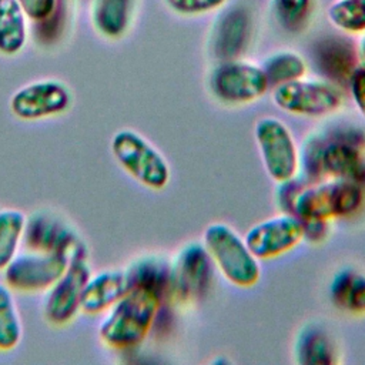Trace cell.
Returning a JSON list of instances; mask_svg holds the SVG:
<instances>
[{
  "label": "cell",
  "instance_id": "obj_1",
  "mask_svg": "<svg viewBox=\"0 0 365 365\" xmlns=\"http://www.w3.org/2000/svg\"><path fill=\"white\" fill-rule=\"evenodd\" d=\"M304 170L309 181L351 180L365 187V128L335 125L311 135L304 147Z\"/></svg>",
  "mask_w": 365,
  "mask_h": 365
},
{
  "label": "cell",
  "instance_id": "obj_2",
  "mask_svg": "<svg viewBox=\"0 0 365 365\" xmlns=\"http://www.w3.org/2000/svg\"><path fill=\"white\" fill-rule=\"evenodd\" d=\"M364 188L351 180H325L302 182L295 177L279 182L278 204L284 212L301 222L329 221L355 214L364 202Z\"/></svg>",
  "mask_w": 365,
  "mask_h": 365
},
{
  "label": "cell",
  "instance_id": "obj_3",
  "mask_svg": "<svg viewBox=\"0 0 365 365\" xmlns=\"http://www.w3.org/2000/svg\"><path fill=\"white\" fill-rule=\"evenodd\" d=\"M163 298L145 288H130L106 312L98 324L100 341L118 351L138 346L153 329Z\"/></svg>",
  "mask_w": 365,
  "mask_h": 365
},
{
  "label": "cell",
  "instance_id": "obj_4",
  "mask_svg": "<svg viewBox=\"0 0 365 365\" xmlns=\"http://www.w3.org/2000/svg\"><path fill=\"white\" fill-rule=\"evenodd\" d=\"M202 245L212 264L230 284L238 288H252L258 284L261 278L259 259L232 227L224 222L207 225Z\"/></svg>",
  "mask_w": 365,
  "mask_h": 365
},
{
  "label": "cell",
  "instance_id": "obj_5",
  "mask_svg": "<svg viewBox=\"0 0 365 365\" xmlns=\"http://www.w3.org/2000/svg\"><path fill=\"white\" fill-rule=\"evenodd\" d=\"M110 150L120 167L141 185L155 191L168 185L171 171L165 157L135 130L121 128L114 133Z\"/></svg>",
  "mask_w": 365,
  "mask_h": 365
},
{
  "label": "cell",
  "instance_id": "obj_6",
  "mask_svg": "<svg viewBox=\"0 0 365 365\" xmlns=\"http://www.w3.org/2000/svg\"><path fill=\"white\" fill-rule=\"evenodd\" d=\"M254 137L264 168L271 180L284 182L297 175L299 153L292 133L277 117H262L255 123Z\"/></svg>",
  "mask_w": 365,
  "mask_h": 365
},
{
  "label": "cell",
  "instance_id": "obj_7",
  "mask_svg": "<svg viewBox=\"0 0 365 365\" xmlns=\"http://www.w3.org/2000/svg\"><path fill=\"white\" fill-rule=\"evenodd\" d=\"M91 272L88 255H77L68 259L63 274L44 291L43 314L50 325L66 327L78 315L83 291Z\"/></svg>",
  "mask_w": 365,
  "mask_h": 365
},
{
  "label": "cell",
  "instance_id": "obj_8",
  "mask_svg": "<svg viewBox=\"0 0 365 365\" xmlns=\"http://www.w3.org/2000/svg\"><path fill=\"white\" fill-rule=\"evenodd\" d=\"M23 245L33 251L58 252L68 259L88 255V250L77 230L50 210H37L26 217Z\"/></svg>",
  "mask_w": 365,
  "mask_h": 365
},
{
  "label": "cell",
  "instance_id": "obj_9",
  "mask_svg": "<svg viewBox=\"0 0 365 365\" xmlns=\"http://www.w3.org/2000/svg\"><path fill=\"white\" fill-rule=\"evenodd\" d=\"M274 104L287 113L305 117H322L342 106V93L336 84L327 80L298 78L272 91Z\"/></svg>",
  "mask_w": 365,
  "mask_h": 365
},
{
  "label": "cell",
  "instance_id": "obj_10",
  "mask_svg": "<svg viewBox=\"0 0 365 365\" xmlns=\"http://www.w3.org/2000/svg\"><path fill=\"white\" fill-rule=\"evenodd\" d=\"M67 264L68 258L63 254L26 248L3 269L4 284H7L14 292H44L57 281Z\"/></svg>",
  "mask_w": 365,
  "mask_h": 365
},
{
  "label": "cell",
  "instance_id": "obj_11",
  "mask_svg": "<svg viewBox=\"0 0 365 365\" xmlns=\"http://www.w3.org/2000/svg\"><path fill=\"white\" fill-rule=\"evenodd\" d=\"M211 93L225 104H248L269 88L261 67L238 58L222 60L210 76Z\"/></svg>",
  "mask_w": 365,
  "mask_h": 365
},
{
  "label": "cell",
  "instance_id": "obj_12",
  "mask_svg": "<svg viewBox=\"0 0 365 365\" xmlns=\"http://www.w3.org/2000/svg\"><path fill=\"white\" fill-rule=\"evenodd\" d=\"M212 278V261L202 244L182 247L170 264V294L180 302L205 295Z\"/></svg>",
  "mask_w": 365,
  "mask_h": 365
},
{
  "label": "cell",
  "instance_id": "obj_13",
  "mask_svg": "<svg viewBox=\"0 0 365 365\" xmlns=\"http://www.w3.org/2000/svg\"><path fill=\"white\" fill-rule=\"evenodd\" d=\"M70 88L60 80L46 78L20 87L10 98V111L24 121L60 115L71 106Z\"/></svg>",
  "mask_w": 365,
  "mask_h": 365
},
{
  "label": "cell",
  "instance_id": "obj_14",
  "mask_svg": "<svg viewBox=\"0 0 365 365\" xmlns=\"http://www.w3.org/2000/svg\"><path fill=\"white\" fill-rule=\"evenodd\" d=\"M244 240L258 259H272L294 250L304 240V227L295 215L282 212L254 224Z\"/></svg>",
  "mask_w": 365,
  "mask_h": 365
},
{
  "label": "cell",
  "instance_id": "obj_15",
  "mask_svg": "<svg viewBox=\"0 0 365 365\" xmlns=\"http://www.w3.org/2000/svg\"><path fill=\"white\" fill-rule=\"evenodd\" d=\"M312 54L317 70L334 84H348L351 74L358 67V48L342 36L322 37L315 43Z\"/></svg>",
  "mask_w": 365,
  "mask_h": 365
},
{
  "label": "cell",
  "instance_id": "obj_16",
  "mask_svg": "<svg viewBox=\"0 0 365 365\" xmlns=\"http://www.w3.org/2000/svg\"><path fill=\"white\" fill-rule=\"evenodd\" d=\"M128 289L130 285L124 268H107L91 272L83 291L81 312L100 315L118 301Z\"/></svg>",
  "mask_w": 365,
  "mask_h": 365
},
{
  "label": "cell",
  "instance_id": "obj_17",
  "mask_svg": "<svg viewBox=\"0 0 365 365\" xmlns=\"http://www.w3.org/2000/svg\"><path fill=\"white\" fill-rule=\"evenodd\" d=\"M250 36V17L244 9H231L218 20L212 31V53L217 58L234 60L245 50Z\"/></svg>",
  "mask_w": 365,
  "mask_h": 365
},
{
  "label": "cell",
  "instance_id": "obj_18",
  "mask_svg": "<svg viewBox=\"0 0 365 365\" xmlns=\"http://www.w3.org/2000/svg\"><path fill=\"white\" fill-rule=\"evenodd\" d=\"M130 288L138 287L158 294H170V262L158 255H143L124 267Z\"/></svg>",
  "mask_w": 365,
  "mask_h": 365
},
{
  "label": "cell",
  "instance_id": "obj_19",
  "mask_svg": "<svg viewBox=\"0 0 365 365\" xmlns=\"http://www.w3.org/2000/svg\"><path fill=\"white\" fill-rule=\"evenodd\" d=\"M334 307L345 314L365 315V274L344 268L338 271L329 285Z\"/></svg>",
  "mask_w": 365,
  "mask_h": 365
},
{
  "label": "cell",
  "instance_id": "obj_20",
  "mask_svg": "<svg viewBox=\"0 0 365 365\" xmlns=\"http://www.w3.org/2000/svg\"><path fill=\"white\" fill-rule=\"evenodd\" d=\"M133 0H93L91 21L96 31L110 40L123 37L130 26Z\"/></svg>",
  "mask_w": 365,
  "mask_h": 365
},
{
  "label": "cell",
  "instance_id": "obj_21",
  "mask_svg": "<svg viewBox=\"0 0 365 365\" xmlns=\"http://www.w3.org/2000/svg\"><path fill=\"white\" fill-rule=\"evenodd\" d=\"M335 345L327 331L317 325L304 328L295 342V359L301 365H331L336 361Z\"/></svg>",
  "mask_w": 365,
  "mask_h": 365
},
{
  "label": "cell",
  "instance_id": "obj_22",
  "mask_svg": "<svg viewBox=\"0 0 365 365\" xmlns=\"http://www.w3.org/2000/svg\"><path fill=\"white\" fill-rule=\"evenodd\" d=\"M26 13L17 0H0V53L14 56L27 40Z\"/></svg>",
  "mask_w": 365,
  "mask_h": 365
},
{
  "label": "cell",
  "instance_id": "obj_23",
  "mask_svg": "<svg viewBox=\"0 0 365 365\" xmlns=\"http://www.w3.org/2000/svg\"><path fill=\"white\" fill-rule=\"evenodd\" d=\"M26 217L19 208L6 207L0 210V272L20 252Z\"/></svg>",
  "mask_w": 365,
  "mask_h": 365
},
{
  "label": "cell",
  "instance_id": "obj_24",
  "mask_svg": "<svg viewBox=\"0 0 365 365\" xmlns=\"http://www.w3.org/2000/svg\"><path fill=\"white\" fill-rule=\"evenodd\" d=\"M23 338V322L14 298V291L7 284H0V352L13 351Z\"/></svg>",
  "mask_w": 365,
  "mask_h": 365
},
{
  "label": "cell",
  "instance_id": "obj_25",
  "mask_svg": "<svg viewBox=\"0 0 365 365\" xmlns=\"http://www.w3.org/2000/svg\"><path fill=\"white\" fill-rule=\"evenodd\" d=\"M262 71L267 77L269 87H277L298 78H302L307 73V64L304 58L294 51H277L267 57L262 64Z\"/></svg>",
  "mask_w": 365,
  "mask_h": 365
},
{
  "label": "cell",
  "instance_id": "obj_26",
  "mask_svg": "<svg viewBox=\"0 0 365 365\" xmlns=\"http://www.w3.org/2000/svg\"><path fill=\"white\" fill-rule=\"evenodd\" d=\"M327 14L329 21L345 33L365 31V0H336Z\"/></svg>",
  "mask_w": 365,
  "mask_h": 365
},
{
  "label": "cell",
  "instance_id": "obj_27",
  "mask_svg": "<svg viewBox=\"0 0 365 365\" xmlns=\"http://www.w3.org/2000/svg\"><path fill=\"white\" fill-rule=\"evenodd\" d=\"M314 0H272V13L278 24L289 31H301L311 17Z\"/></svg>",
  "mask_w": 365,
  "mask_h": 365
},
{
  "label": "cell",
  "instance_id": "obj_28",
  "mask_svg": "<svg viewBox=\"0 0 365 365\" xmlns=\"http://www.w3.org/2000/svg\"><path fill=\"white\" fill-rule=\"evenodd\" d=\"M67 3L57 0L54 10L43 20L36 23V36L40 44L51 46L63 36L67 21Z\"/></svg>",
  "mask_w": 365,
  "mask_h": 365
},
{
  "label": "cell",
  "instance_id": "obj_29",
  "mask_svg": "<svg viewBox=\"0 0 365 365\" xmlns=\"http://www.w3.org/2000/svg\"><path fill=\"white\" fill-rule=\"evenodd\" d=\"M227 0H165L170 9L180 14H202L221 7Z\"/></svg>",
  "mask_w": 365,
  "mask_h": 365
},
{
  "label": "cell",
  "instance_id": "obj_30",
  "mask_svg": "<svg viewBox=\"0 0 365 365\" xmlns=\"http://www.w3.org/2000/svg\"><path fill=\"white\" fill-rule=\"evenodd\" d=\"M348 87L355 107L365 118V64L358 66L348 80Z\"/></svg>",
  "mask_w": 365,
  "mask_h": 365
},
{
  "label": "cell",
  "instance_id": "obj_31",
  "mask_svg": "<svg viewBox=\"0 0 365 365\" xmlns=\"http://www.w3.org/2000/svg\"><path fill=\"white\" fill-rule=\"evenodd\" d=\"M26 16L34 23L46 19L56 7L57 0H17Z\"/></svg>",
  "mask_w": 365,
  "mask_h": 365
},
{
  "label": "cell",
  "instance_id": "obj_32",
  "mask_svg": "<svg viewBox=\"0 0 365 365\" xmlns=\"http://www.w3.org/2000/svg\"><path fill=\"white\" fill-rule=\"evenodd\" d=\"M358 53H359V56L362 57V60H364V63H365V31H364V34H362V37H361Z\"/></svg>",
  "mask_w": 365,
  "mask_h": 365
}]
</instances>
